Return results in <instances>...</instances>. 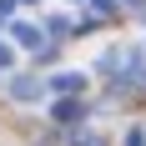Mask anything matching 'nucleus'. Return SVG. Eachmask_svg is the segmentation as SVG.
Wrapping results in <instances>:
<instances>
[{
	"mask_svg": "<svg viewBox=\"0 0 146 146\" xmlns=\"http://www.w3.org/2000/svg\"><path fill=\"white\" fill-rule=\"evenodd\" d=\"M15 40H20V45H40V30H35V25H15Z\"/></svg>",
	"mask_w": 146,
	"mask_h": 146,
	"instance_id": "3",
	"label": "nucleus"
},
{
	"mask_svg": "<svg viewBox=\"0 0 146 146\" xmlns=\"http://www.w3.org/2000/svg\"><path fill=\"white\" fill-rule=\"evenodd\" d=\"M40 91H45V81H35V76H15V81H10V96H15V101H40Z\"/></svg>",
	"mask_w": 146,
	"mask_h": 146,
	"instance_id": "1",
	"label": "nucleus"
},
{
	"mask_svg": "<svg viewBox=\"0 0 146 146\" xmlns=\"http://www.w3.org/2000/svg\"><path fill=\"white\" fill-rule=\"evenodd\" d=\"M86 86V76H76V71H60L56 76V91H81Z\"/></svg>",
	"mask_w": 146,
	"mask_h": 146,
	"instance_id": "2",
	"label": "nucleus"
},
{
	"mask_svg": "<svg viewBox=\"0 0 146 146\" xmlns=\"http://www.w3.org/2000/svg\"><path fill=\"white\" fill-rule=\"evenodd\" d=\"M126 146H146V131H141V126H131V131H126Z\"/></svg>",
	"mask_w": 146,
	"mask_h": 146,
	"instance_id": "4",
	"label": "nucleus"
},
{
	"mask_svg": "<svg viewBox=\"0 0 146 146\" xmlns=\"http://www.w3.org/2000/svg\"><path fill=\"white\" fill-rule=\"evenodd\" d=\"M5 66H15V50H10V45H0V71H5Z\"/></svg>",
	"mask_w": 146,
	"mask_h": 146,
	"instance_id": "5",
	"label": "nucleus"
}]
</instances>
